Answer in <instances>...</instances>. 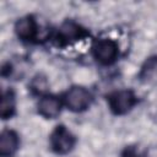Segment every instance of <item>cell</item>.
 <instances>
[{
	"label": "cell",
	"mask_w": 157,
	"mask_h": 157,
	"mask_svg": "<svg viewBox=\"0 0 157 157\" xmlns=\"http://www.w3.org/2000/svg\"><path fill=\"white\" fill-rule=\"evenodd\" d=\"M63 103L60 98L53 94H44L39 98L37 104L38 113L45 119H55L61 112Z\"/></svg>",
	"instance_id": "cell-7"
},
{
	"label": "cell",
	"mask_w": 157,
	"mask_h": 157,
	"mask_svg": "<svg viewBox=\"0 0 157 157\" xmlns=\"http://www.w3.org/2000/svg\"><path fill=\"white\" fill-rule=\"evenodd\" d=\"M63 101L69 110L74 113H81L90 108L93 96L83 86H72L65 92Z\"/></svg>",
	"instance_id": "cell-2"
},
{
	"label": "cell",
	"mask_w": 157,
	"mask_h": 157,
	"mask_svg": "<svg viewBox=\"0 0 157 157\" xmlns=\"http://www.w3.org/2000/svg\"><path fill=\"white\" fill-rule=\"evenodd\" d=\"M16 113V96L12 90H6L2 92L0 115L4 120L10 119Z\"/></svg>",
	"instance_id": "cell-9"
},
{
	"label": "cell",
	"mask_w": 157,
	"mask_h": 157,
	"mask_svg": "<svg viewBox=\"0 0 157 157\" xmlns=\"http://www.w3.org/2000/svg\"><path fill=\"white\" fill-rule=\"evenodd\" d=\"M87 36V31L75 21H65L59 27L56 39L61 45L77 42Z\"/></svg>",
	"instance_id": "cell-5"
},
{
	"label": "cell",
	"mask_w": 157,
	"mask_h": 157,
	"mask_svg": "<svg viewBox=\"0 0 157 157\" xmlns=\"http://www.w3.org/2000/svg\"><path fill=\"white\" fill-rule=\"evenodd\" d=\"M15 33L21 40L25 42L36 39L38 34V25L36 18L32 15H27L18 18L15 23Z\"/></svg>",
	"instance_id": "cell-6"
},
{
	"label": "cell",
	"mask_w": 157,
	"mask_h": 157,
	"mask_svg": "<svg viewBox=\"0 0 157 157\" xmlns=\"http://www.w3.org/2000/svg\"><path fill=\"white\" fill-rule=\"evenodd\" d=\"M121 157H141V155L139 153V151L136 150V147H126L123 151Z\"/></svg>",
	"instance_id": "cell-11"
},
{
	"label": "cell",
	"mask_w": 157,
	"mask_h": 157,
	"mask_svg": "<svg viewBox=\"0 0 157 157\" xmlns=\"http://www.w3.org/2000/svg\"><path fill=\"white\" fill-rule=\"evenodd\" d=\"M91 52L98 64L109 66L114 64L119 56V45L110 38H99L93 42Z\"/></svg>",
	"instance_id": "cell-1"
},
{
	"label": "cell",
	"mask_w": 157,
	"mask_h": 157,
	"mask_svg": "<svg viewBox=\"0 0 157 157\" xmlns=\"http://www.w3.org/2000/svg\"><path fill=\"white\" fill-rule=\"evenodd\" d=\"M20 147V137L16 131L4 129L0 135V156L12 157Z\"/></svg>",
	"instance_id": "cell-8"
},
{
	"label": "cell",
	"mask_w": 157,
	"mask_h": 157,
	"mask_svg": "<svg viewBox=\"0 0 157 157\" xmlns=\"http://www.w3.org/2000/svg\"><path fill=\"white\" fill-rule=\"evenodd\" d=\"M107 102L113 114L124 115L136 105L137 97L131 90H117L107 96Z\"/></svg>",
	"instance_id": "cell-3"
},
{
	"label": "cell",
	"mask_w": 157,
	"mask_h": 157,
	"mask_svg": "<svg viewBox=\"0 0 157 157\" xmlns=\"http://www.w3.org/2000/svg\"><path fill=\"white\" fill-rule=\"evenodd\" d=\"M139 76L145 82H151L157 78V55L151 56L145 61Z\"/></svg>",
	"instance_id": "cell-10"
},
{
	"label": "cell",
	"mask_w": 157,
	"mask_h": 157,
	"mask_svg": "<svg viewBox=\"0 0 157 157\" xmlns=\"http://www.w3.org/2000/svg\"><path fill=\"white\" fill-rule=\"evenodd\" d=\"M49 145L55 153L66 155L74 150L76 137L65 125H58L49 136Z\"/></svg>",
	"instance_id": "cell-4"
}]
</instances>
